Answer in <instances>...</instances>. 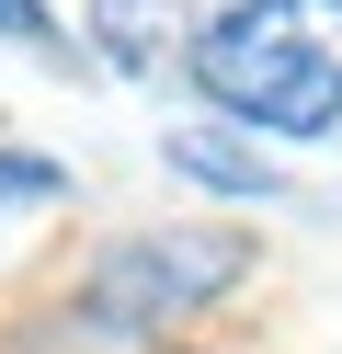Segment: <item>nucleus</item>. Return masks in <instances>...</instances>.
<instances>
[{
	"mask_svg": "<svg viewBox=\"0 0 342 354\" xmlns=\"http://www.w3.org/2000/svg\"><path fill=\"white\" fill-rule=\"evenodd\" d=\"M0 46H23V57H68V24L46 12V0H0Z\"/></svg>",
	"mask_w": 342,
	"mask_h": 354,
	"instance_id": "nucleus-6",
	"label": "nucleus"
},
{
	"mask_svg": "<svg viewBox=\"0 0 342 354\" xmlns=\"http://www.w3.org/2000/svg\"><path fill=\"white\" fill-rule=\"evenodd\" d=\"M91 46H103L114 69H149V57L171 46V0H91Z\"/></svg>",
	"mask_w": 342,
	"mask_h": 354,
	"instance_id": "nucleus-5",
	"label": "nucleus"
},
{
	"mask_svg": "<svg viewBox=\"0 0 342 354\" xmlns=\"http://www.w3.org/2000/svg\"><path fill=\"white\" fill-rule=\"evenodd\" d=\"M194 92L251 138L342 126V0H240L194 35Z\"/></svg>",
	"mask_w": 342,
	"mask_h": 354,
	"instance_id": "nucleus-1",
	"label": "nucleus"
},
{
	"mask_svg": "<svg viewBox=\"0 0 342 354\" xmlns=\"http://www.w3.org/2000/svg\"><path fill=\"white\" fill-rule=\"evenodd\" d=\"M12 354H160L137 320H114V308H91V297H68V308H46L35 331H23Z\"/></svg>",
	"mask_w": 342,
	"mask_h": 354,
	"instance_id": "nucleus-3",
	"label": "nucleus"
},
{
	"mask_svg": "<svg viewBox=\"0 0 342 354\" xmlns=\"http://www.w3.org/2000/svg\"><path fill=\"white\" fill-rule=\"evenodd\" d=\"M57 194V160H0V217L12 206H46Z\"/></svg>",
	"mask_w": 342,
	"mask_h": 354,
	"instance_id": "nucleus-7",
	"label": "nucleus"
},
{
	"mask_svg": "<svg viewBox=\"0 0 342 354\" xmlns=\"http://www.w3.org/2000/svg\"><path fill=\"white\" fill-rule=\"evenodd\" d=\"M171 171H182V183H205V194H240V206H263V194H274V171L251 160L240 138H217V126H182V138H171Z\"/></svg>",
	"mask_w": 342,
	"mask_h": 354,
	"instance_id": "nucleus-4",
	"label": "nucleus"
},
{
	"mask_svg": "<svg viewBox=\"0 0 342 354\" xmlns=\"http://www.w3.org/2000/svg\"><path fill=\"white\" fill-rule=\"evenodd\" d=\"M240 274H251V240H240V229H194V217H171V229H126V240H103V252H91V274H80V297L114 308V320H137V331L160 343L171 320L217 308Z\"/></svg>",
	"mask_w": 342,
	"mask_h": 354,
	"instance_id": "nucleus-2",
	"label": "nucleus"
}]
</instances>
